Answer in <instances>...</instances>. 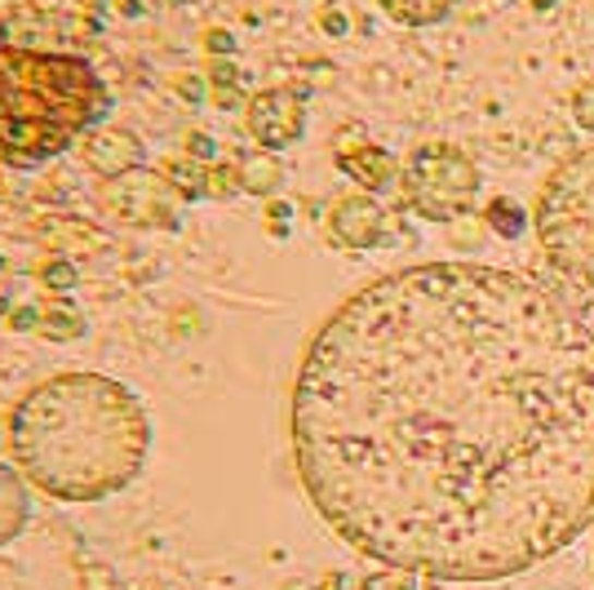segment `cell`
<instances>
[{
  "label": "cell",
  "mask_w": 594,
  "mask_h": 590,
  "mask_svg": "<svg viewBox=\"0 0 594 590\" xmlns=\"http://www.w3.org/2000/svg\"><path fill=\"white\" fill-rule=\"evenodd\" d=\"M328 236L342 249H377V244H390L395 218L377 201H368V195H351V201H342L328 214Z\"/></svg>",
  "instance_id": "obj_7"
},
{
  "label": "cell",
  "mask_w": 594,
  "mask_h": 590,
  "mask_svg": "<svg viewBox=\"0 0 594 590\" xmlns=\"http://www.w3.org/2000/svg\"><path fill=\"white\" fill-rule=\"evenodd\" d=\"M293 448L360 555L435 581L514 577L594 515V334L528 272H395L315 334Z\"/></svg>",
  "instance_id": "obj_1"
},
{
  "label": "cell",
  "mask_w": 594,
  "mask_h": 590,
  "mask_svg": "<svg viewBox=\"0 0 594 590\" xmlns=\"http://www.w3.org/2000/svg\"><path fill=\"white\" fill-rule=\"evenodd\" d=\"M306 124V94L298 89H267L248 107V134L262 147H293Z\"/></svg>",
  "instance_id": "obj_6"
},
{
  "label": "cell",
  "mask_w": 594,
  "mask_h": 590,
  "mask_svg": "<svg viewBox=\"0 0 594 590\" xmlns=\"http://www.w3.org/2000/svg\"><path fill=\"white\" fill-rule=\"evenodd\" d=\"M338 160H342V169H347L360 186H368V191H381V186L395 178V160H390L381 147H373V143L338 147Z\"/></svg>",
  "instance_id": "obj_9"
},
{
  "label": "cell",
  "mask_w": 594,
  "mask_h": 590,
  "mask_svg": "<svg viewBox=\"0 0 594 590\" xmlns=\"http://www.w3.org/2000/svg\"><path fill=\"white\" fill-rule=\"evenodd\" d=\"M32 519V497H27V475L0 462V546H10Z\"/></svg>",
  "instance_id": "obj_8"
},
{
  "label": "cell",
  "mask_w": 594,
  "mask_h": 590,
  "mask_svg": "<svg viewBox=\"0 0 594 590\" xmlns=\"http://www.w3.org/2000/svg\"><path fill=\"white\" fill-rule=\"evenodd\" d=\"M14 462L58 502H102L147 467L151 422L129 386L102 373H58L14 405Z\"/></svg>",
  "instance_id": "obj_2"
},
{
  "label": "cell",
  "mask_w": 594,
  "mask_h": 590,
  "mask_svg": "<svg viewBox=\"0 0 594 590\" xmlns=\"http://www.w3.org/2000/svg\"><path fill=\"white\" fill-rule=\"evenodd\" d=\"M386 10L390 23H404V27H435L452 14L457 0H377Z\"/></svg>",
  "instance_id": "obj_10"
},
{
  "label": "cell",
  "mask_w": 594,
  "mask_h": 590,
  "mask_svg": "<svg viewBox=\"0 0 594 590\" xmlns=\"http://www.w3.org/2000/svg\"><path fill=\"white\" fill-rule=\"evenodd\" d=\"M572 116H577V124H581V129H594V85H585V89L577 94Z\"/></svg>",
  "instance_id": "obj_13"
},
{
  "label": "cell",
  "mask_w": 594,
  "mask_h": 590,
  "mask_svg": "<svg viewBox=\"0 0 594 590\" xmlns=\"http://www.w3.org/2000/svg\"><path fill=\"white\" fill-rule=\"evenodd\" d=\"M537 240L555 267L594 289V147L568 156L537 195Z\"/></svg>",
  "instance_id": "obj_4"
},
{
  "label": "cell",
  "mask_w": 594,
  "mask_h": 590,
  "mask_svg": "<svg viewBox=\"0 0 594 590\" xmlns=\"http://www.w3.org/2000/svg\"><path fill=\"white\" fill-rule=\"evenodd\" d=\"M480 191V169L448 143H426L404 165V195L409 205L431 222H452L471 209Z\"/></svg>",
  "instance_id": "obj_5"
},
{
  "label": "cell",
  "mask_w": 594,
  "mask_h": 590,
  "mask_svg": "<svg viewBox=\"0 0 594 590\" xmlns=\"http://www.w3.org/2000/svg\"><path fill=\"white\" fill-rule=\"evenodd\" d=\"M533 5H537V10H546V5H550V0H533Z\"/></svg>",
  "instance_id": "obj_14"
},
{
  "label": "cell",
  "mask_w": 594,
  "mask_h": 590,
  "mask_svg": "<svg viewBox=\"0 0 594 590\" xmlns=\"http://www.w3.org/2000/svg\"><path fill=\"white\" fill-rule=\"evenodd\" d=\"M484 222H488V231H493V236H501V240L523 236V209H519V205H510V201H493V205L484 209Z\"/></svg>",
  "instance_id": "obj_11"
},
{
  "label": "cell",
  "mask_w": 594,
  "mask_h": 590,
  "mask_svg": "<svg viewBox=\"0 0 594 590\" xmlns=\"http://www.w3.org/2000/svg\"><path fill=\"white\" fill-rule=\"evenodd\" d=\"M280 182V165L276 160H248V186L253 191H271Z\"/></svg>",
  "instance_id": "obj_12"
},
{
  "label": "cell",
  "mask_w": 594,
  "mask_h": 590,
  "mask_svg": "<svg viewBox=\"0 0 594 590\" xmlns=\"http://www.w3.org/2000/svg\"><path fill=\"white\" fill-rule=\"evenodd\" d=\"M111 98L76 53H40L0 40V160L36 169L107 116Z\"/></svg>",
  "instance_id": "obj_3"
}]
</instances>
